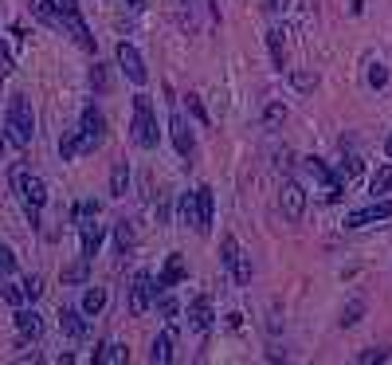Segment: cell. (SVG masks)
I'll return each instance as SVG.
<instances>
[{
	"label": "cell",
	"mask_w": 392,
	"mask_h": 365,
	"mask_svg": "<svg viewBox=\"0 0 392 365\" xmlns=\"http://www.w3.org/2000/svg\"><path fill=\"white\" fill-rule=\"evenodd\" d=\"M4 134L12 142L16 149L32 146V138H36V114H32V102L24 95H12L8 98V110H4Z\"/></svg>",
	"instance_id": "1"
},
{
	"label": "cell",
	"mask_w": 392,
	"mask_h": 365,
	"mask_svg": "<svg viewBox=\"0 0 392 365\" xmlns=\"http://www.w3.org/2000/svg\"><path fill=\"white\" fill-rule=\"evenodd\" d=\"M12 189L20 193V205H24L28 220L39 224V208L48 205V185H43V177L28 173L24 165H16V169H12Z\"/></svg>",
	"instance_id": "2"
},
{
	"label": "cell",
	"mask_w": 392,
	"mask_h": 365,
	"mask_svg": "<svg viewBox=\"0 0 392 365\" xmlns=\"http://www.w3.org/2000/svg\"><path fill=\"white\" fill-rule=\"evenodd\" d=\"M130 130H134V142L141 149H157V118H153V102L149 95H134V122H130Z\"/></svg>",
	"instance_id": "3"
},
{
	"label": "cell",
	"mask_w": 392,
	"mask_h": 365,
	"mask_svg": "<svg viewBox=\"0 0 392 365\" xmlns=\"http://www.w3.org/2000/svg\"><path fill=\"white\" fill-rule=\"evenodd\" d=\"M79 153H95L102 142H106V118L98 106H83V118H79Z\"/></svg>",
	"instance_id": "4"
},
{
	"label": "cell",
	"mask_w": 392,
	"mask_h": 365,
	"mask_svg": "<svg viewBox=\"0 0 392 365\" xmlns=\"http://www.w3.org/2000/svg\"><path fill=\"white\" fill-rule=\"evenodd\" d=\"M389 216H392V200H377L373 196V205L345 212V228L357 232V228H369V224H380V220H389Z\"/></svg>",
	"instance_id": "5"
},
{
	"label": "cell",
	"mask_w": 392,
	"mask_h": 365,
	"mask_svg": "<svg viewBox=\"0 0 392 365\" xmlns=\"http://www.w3.org/2000/svg\"><path fill=\"white\" fill-rule=\"evenodd\" d=\"M114 55H118V67L126 71V79H130V83H134V86H146L149 71H146V59H141V51H137L134 44H126V39H122Z\"/></svg>",
	"instance_id": "6"
},
{
	"label": "cell",
	"mask_w": 392,
	"mask_h": 365,
	"mask_svg": "<svg viewBox=\"0 0 392 365\" xmlns=\"http://www.w3.org/2000/svg\"><path fill=\"white\" fill-rule=\"evenodd\" d=\"M153 294H157V283L149 271H137L134 283H130V315H146L149 303H153Z\"/></svg>",
	"instance_id": "7"
},
{
	"label": "cell",
	"mask_w": 392,
	"mask_h": 365,
	"mask_svg": "<svg viewBox=\"0 0 392 365\" xmlns=\"http://www.w3.org/2000/svg\"><path fill=\"white\" fill-rule=\"evenodd\" d=\"M279 205H282V216L291 220V224H298V220H302V212H306V189H302L298 181H282Z\"/></svg>",
	"instance_id": "8"
},
{
	"label": "cell",
	"mask_w": 392,
	"mask_h": 365,
	"mask_svg": "<svg viewBox=\"0 0 392 365\" xmlns=\"http://www.w3.org/2000/svg\"><path fill=\"white\" fill-rule=\"evenodd\" d=\"M169 138H173V146H177L181 158H193L196 142H193V130H188V122H184L181 110H173V114H169Z\"/></svg>",
	"instance_id": "9"
},
{
	"label": "cell",
	"mask_w": 392,
	"mask_h": 365,
	"mask_svg": "<svg viewBox=\"0 0 392 365\" xmlns=\"http://www.w3.org/2000/svg\"><path fill=\"white\" fill-rule=\"evenodd\" d=\"M79 236H83V259H95L98 247H102V240H106V228L98 224V216H90V220L79 224Z\"/></svg>",
	"instance_id": "10"
},
{
	"label": "cell",
	"mask_w": 392,
	"mask_h": 365,
	"mask_svg": "<svg viewBox=\"0 0 392 365\" xmlns=\"http://www.w3.org/2000/svg\"><path fill=\"white\" fill-rule=\"evenodd\" d=\"M184 279H188V268H184V259L173 252V256L165 259L161 275H157V294H161V291H169V287H177V283H184Z\"/></svg>",
	"instance_id": "11"
},
{
	"label": "cell",
	"mask_w": 392,
	"mask_h": 365,
	"mask_svg": "<svg viewBox=\"0 0 392 365\" xmlns=\"http://www.w3.org/2000/svg\"><path fill=\"white\" fill-rule=\"evenodd\" d=\"M212 299H204V294H196L193 303H188V326L200 330V334H208L212 330Z\"/></svg>",
	"instance_id": "12"
},
{
	"label": "cell",
	"mask_w": 392,
	"mask_h": 365,
	"mask_svg": "<svg viewBox=\"0 0 392 365\" xmlns=\"http://www.w3.org/2000/svg\"><path fill=\"white\" fill-rule=\"evenodd\" d=\"M16 330H20V338L36 341L39 334H43V318H39L32 306H16Z\"/></svg>",
	"instance_id": "13"
},
{
	"label": "cell",
	"mask_w": 392,
	"mask_h": 365,
	"mask_svg": "<svg viewBox=\"0 0 392 365\" xmlns=\"http://www.w3.org/2000/svg\"><path fill=\"white\" fill-rule=\"evenodd\" d=\"M59 330L67 334V338H86V318H83V310L63 306V310H59Z\"/></svg>",
	"instance_id": "14"
},
{
	"label": "cell",
	"mask_w": 392,
	"mask_h": 365,
	"mask_svg": "<svg viewBox=\"0 0 392 365\" xmlns=\"http://www.w3.org/2000/svg\"><path fill=\"white\" fill-rule=\"evenodd\" d=\"M149 362H153V365H169V362H173V326H169V330H161L157 338H153Z\"/></svg>",
	"instance_id": "15"
},
{
	"label": "cell",
	"mask_w": 392,
	"mask_h": 365,
	"mask_svg": "<svg viewBox=\"0 0 392 365\" xmlns=\"http://www.w3.org/2000/svg\"><path fill=\"white\" fill-rule=\"evenodd\" d=\"M196 208H200V236H208L212 232V189L208 185H200V189H196Z\"/></svg>",
	"instance_id": "16"
},
{
	"label": "cell",
	"mask_w": 392,
	"mask_h": 365,
	"mask_svg": "<svg viewBox=\"0 0 392 365\" xmlns=\"http://www.w3.org/2000/svg\"><path fill=\"white\" fill-rule=\"evenodd\" d=\"M177 220L184 228H200V208H196V193H184L181 205H177Z\"/></svg>",
	"instance_id": "17"
},
{
	"label": "cell",
	"mask_w": 392,
	"mask_h": 365,
	"mask_svg": "<svg viewBox=\"0 0 392 365\" xmlns=\"http://www.w3.org/2000/svg\"><path fill=\"white\" fill-rule=\"evenodd\" d=\"M267 48H271L275 67H282V59H286V32L282 28H267Z\"/></svg>",
	"instance_id": "18"
},
{
	"label": "cell",
	"mask_w": 392,
	"mask_h": 365,
	"mask_svg": "<svg viewBox=\"0 0 392 365\" xmlns=\"http://www.w3.org/2000/svg\"><path fill=\"white\" fill-rule=\"evenodd\" d=\"M126 189H130V165H126V161H114V169H110V196H126Z\"/></svg>",
	"instance_id": "19"
},
{
	"label": "cell",
	"mask_w": 392,
	"mask_h": 365,
	"mask_svg": "<svg viewBox=\"0 0 392 365\" xmlns=\"http://www.w3.org/2000/svg\"><path fill=\"white\" fill-rule=\"evenodd\" d=\"M102 306H106V287H86V291H83V306H79V310H83V315H98Z\"/></svg>",
	"instance_id": "20"
},
{
	"label": "cell",
	"mask_w": 392,
	"mask_h": 365,
	"mask_svg": "<svg viewBox=\"0 0 392 365\" xmlns=\"http://www.w3.org/2000/svg\"><path fill=\"white\" fill-rule=\"evenodd\" d=\"M95 357H98L102 365H122L126 357H130V353H126V346H122V341H106V346H102V350H98Z\"/></svg>",
	"instance_id": "21"
},
{
	"label": "cell",
	"mask_w": 392,
	"mask_h": 365,
	"mask_svg": "<svg viewBox=\"0 0 392 365\" xmlns=\"http://www.w3.org/2000/svg\"><path fill=\"white\" fill-rule=\"evenodd\" d=\"M302 169H306L310 177H314V181L322 185V189H326V185L333 181V173H330V165H326V161H322V158H306V161H302Z\"/></svg>",
	"instance_id": "22"
},
{
	"label": "cell",
	"mask_w": 392,
	"mask_h": 365,
	"mask_svg": "<svg viewBox=\"0 0 392 365\" xmlns=\"http://www.w3.org/2000/svg\"><path fill=\"white\" fill-rule=\"evenodd\" d=\"M392 189V165H380L377 173H373V181H369V193L373 196H384Z\"/></svg>",
	"instance_id": "23"
},
{
	"label": "cell",
	"mask_w": 392,
	"mask_h": 365,
	"mask_svg": "<svg viewBox=\"0 0 392 365\" xmlns=\"http://www.w3.org/2000/svg\"><path fill=\"white\" fill-rule=\"evenodd\" d=\"M59 158H63V161L83 158V153H79V130H67V134L59 138Z\"/></svg>",
	"instance_id": "24"
},
{
	"label": "cell",
	"mask_w": 392,
	"mask_h": 365,
	"mask_svg": "<svg viewBox=\"0 0 392 365\" xmlns=\"http://www.w3.org/2000/svg\"><path fill=\"white\" fill-rule=\"evenodd\" d=\"M220 252H224V268H228V271H232V263H235V259H239V240H235V236H232V232H224V240H220Z\"/></svg>",
	"instance_id": "25"
},
{
	"label": "cell",
	"mask_w": 392,
	"mask_h": 365,
	"mask_svg": "<svg viewBox=\"0 0 392 365\" xmlns=\"http://www.w3.org/2000/svg\"><path fill=\"white\" fill-rule=\"evenodd\" d=\"M357 173H361V158H357V153H349V158H345L342 165H337V173H333V177H337L342 185H349V181L357 177Z\"/></svg>",
	"instance_id": "26"
},
{
	"label": "cell",
	"mask_w": 392,
	"mask_h": 365,
	"mask_svg": "<svg viewBox=\"0 0 392 365\" xmlns=\"http://www.w3.org/2000/svg\"><path fill=\"white\" fill-rule=\"evenodd\" d=\"M232 279H235V287H247V283H251V256L239 252V259L232 263Z\"/></svg>",
	"instance_id": "27"
},
{
	"label": "cell",
	"mask_w": 392,
	"mask_h": 365,
	"mask_svg": "<svg viewBox=\"0 0 392 365\" xmlns=\"http://www.w3.org/2000/svg\"><path fill=\"white\" fill-rule=\"evenodd\" d=\"M279 122H286V106H282V102H267V110H263V126L275 130Z\"/></svg>",
	"instance_id": "28"
},
{
	"label": "cell",
	"mask_w": 392,
	"mask_h": 365,
	"mask_svg": "<svg viewBox=\"0 0 392 365\" xmlns=\"http://www.w3.org/2000/svg\"><path fill=\"white\" fill-rule=\"evenodd\" d=\"M0 299H4V303H12V306H24L28 303L24 283H8V287H0Z\"/></svg>",
	"instance_id": "29"
},
{
	"label": "cell",
	"mask_w": 392,
	"mask_h": 365,
	"mask_svg": "<svg viewBox=\"0 0 392 365\" xmlns=\"http://www.w3.org/2000/svg\"><path fill=\"white\" fill-rule=\"evenodd\" d=\"M114 240H118V247H122V256H130V247H134V228H130L126 220H118V228H114Z\"/></svg>",
	"instance_id": "30"
},
{
	"label": "cell",
	"mask_w": 392,
	"mask_h": 365,
	"mask_svg": "<svg viewBox=\"0 0 392 365\" xmlns=\"http://www.w3.org/2000/svg\"><path fill=\"white\" fill-rule=\"evenodd\" d=\"M361 315H365V303H361V299H353V303L342 310V326H357V322H361Z\"/></svg>",
	"instance_id": "31"
},
{
	"label": "cell",
	"mask_w": 392,
	"mask_h": 365,
	"mask_svg": "<svg viewBox=\"0 0 392 365\" xmlns=\"http://www.w3.org/2000/svg\"><path fill=\"white\" fill-rule=\"evenodd\" d=\"M369 86H373V91L389 86V67H384V63H373V67H369Z\"/></svg>",
	"instance_id": "32"
},
{
	"label": "cell",
	"mask_w": 392,
	"mask_h": 365,
	"mask_svg": "<svg viewBox=\"0 0 392 365\" xmlns=\"http://www.w3.org/2000/svg\"><path fill=\"white\" fill-rule=\"evenodd\" d=\"M90 86H95V91H110V71H106L102 63L90 67Z\"/></svg>",
	"instance_id": "33"
},
{
	"label": "cell",
	"mask_w": 392,
	"mask_h": 365,
	"mask_svg": "<svg viewBox=\"0 0 392 365\" xmlns=\"http://www.w3.org/2000/svg\"><path fill=\"white\" fill-rule=\"evenodd\" d=\"M291 83L298 86V91H314V86H318V75L314 71H291Z\"/></svg>",
	"instance_id": "34"
},
{
	"label": "cell",
	"mask_w": 392,
	"mask_h": 365,
	"mask_svg": "<svg viewBox=\"0 0 392 365\" xmlns=\"http://www.w3.org/2000/svg\"><path fill=\"white\" fill-rule=\"evenodd\" d=\"M86 268H90V259H79L75 268L63 271V283H86Z\"/></svg>",
	"instance_id": "35"
},
{
	"label": "cell",
	"mask_w": 392,
	"mask_h": 365,
	"mask_svg": "<svg viewBox=\"0 0 392 365\" xmlns=\"http://www.w3.org/2000/svg\"><path fill=\"white\" fill-rule=\"evenodd\" d=\"M12 271H16V256H12V247H4V243H0V279H8Z\"/></svg>",
	"instance_id": "36"
},
{
	"label": "cell",
	"mask_w": 392,
	"mask_h": 365,
	"mask_svg": "<svg viewBox=\"0 0 392 365\" xmlns=\"http://www.w3.org/2000/svg\"><path fill=\"white\" fill-rule=\"evenodd\" d=\"M90 216H98V205L95 200H79V205H75V224H83V220H90Z\"/></svg>",
	"instance_id": "37"
},
{
	"label": "cell",
	"mask_w": 392,
	"mask_h": 365,
	"mask_svg": "<svg viewBox=\"0 0 392 365\" xmlns=\"http://www.w3.org/2000/svg\"><path fill=\"white\" fill-rule=\"evenodd\" d=\"M24 294H28V303H36L39 294H43V279H39V275H28V279H24Z\"/></svg>",
	"instance_id": "38"
},
{
	"label": "cell",
	"mask_w": 392,
	"mask_h": 365,
	"mask_svg": "<svg viewBox=\"0 0 392 365\" xmlns=\"http://www.w3.org/2000/svg\"><path fill=\"white\" fill-rule=\"evenodd\" d=\"M384 357H389V350H380V346H373V350H365V353H357V362H361V365L384 362Z\"/></svg>",
	"instance_id": "39"
},
{
	"label": "cell",
	"mask_w": 392,
	"mask_h": 365,
	"mask_svg": "<svg viewBox=\"0 0 392 365\" xmlns=\"http://www.w3.org/2000/svg\"><path fill=\"white\" fill-rule=\"evenodd\" d=\"M188 114H193L196 122H208V114H204V106H200V98L188 95Z\"/></svg>",
	"instance_id": "40"
},
{
	"label": "cell",
	"mask_w": 392,
	"mask_h": 365,
	"mask_svg": "<svg viewBox=\"0 0 392 365\" xmlns=\"http://www.w3.org/2000/svg\"><path fill=\"white\" fill-rule=\"evenodd\" d=\"M286 4H291V0H263V12H282V8H286Z\"/></svg>",
	"instance_id": "41"
},
{
	"label": "cell",
	"mask_w": 392,
	"mask_h": 365,
	"mask_svg": "<svg viewBox=\"0 0 392 365\" xmlns=\"http://www.w3.org/2000/svg\"><path fill=\"white\" fill-rule=\"evenodd\" d=\"M161 310H165V315L173 318V315H177V303H173V299H161Z\"/></svg>",
	"instance_id": "42"
},
{
	"label": "cell",
	"mask_w": 392,
	"mask_h": 365,
	"mask_svg": "<svg viewBox=\"0 0 392 365\" xmlns=\"http://www.w3.org/2000/svg\"><path fill=\"white\" fill-rule=\"evenodd\" d=\"M126 4H130V8H146V0H126Z\"/></svg>",
	"instance_id": "43"
},
{
	"label": "cell",
	"mask_w": 392,
	"mask_h": 365,
	"mask_svg": "<svg viewBox=\"0 0 392 365\" xmlns=\"http://www.w3.org/2000/svg\"><path fill=\"white\" fill-rule=\"evenodd\" d=\"M384 149H389V158H392V134H389V142H384Z\"/></svg>",
	"instance_id": "44"
}]
</instances>
